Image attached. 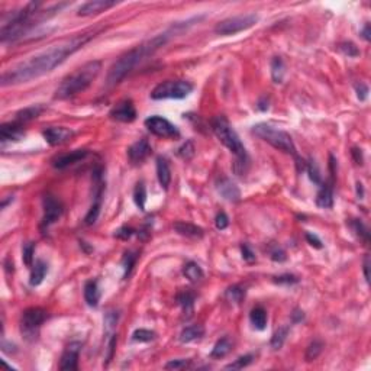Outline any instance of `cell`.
Wrapping results in <instances>:
<instances>
[{"instance_id": "obj_1", "label": "cell", "mask_w": 371, "mask_h": 371, "mask_svg": "<svg viewBox=\"0 0 371 371\" xmlns=\"http://www.w3.org/2000/svg\"><path fill=\"white\" fill-rule=\"evenodd\" d=\"M99 32L100 31H89V32L76 35L66 43L54 45V47H51L41 54L29 58L28 61H24L13 68H9L8 71H5L2 74L0 85L3 87L20 85V83L31 81L36 77H41L47 73H50L55 67H58L59 64H63L70 55H73L80 48H83L86 44L92 41Z\"/></svg>"}, {"instance_id": "obj_2", "label": "cell", "mask_w": 371, "mask_h": 371, "mask_svg": "<svg viewBox=\"0 0 371 371\" xmlns=\"http://www.w3.org/2000/svg\"><path fill=\"white\" fill-rule=\"evenodd\" d=\"M176 31H178V29L176 26H173L167 32L157 35V36H154L150 41L141 44V45H138L135 48H132V50L125 52L123 55H120V57L112 64L109 73H108V80H106L108 86L112 87V86L119 85L142 59L152 55L155 51L160 50L162 45H166L167 41L173 36V34H176Z\"/></svg>"}, {"instance_id": "obj_3", "label": "cell", "mask_w": 371, "mask_h": 371, "mask_svg": "<svg viewBox=\"0 0 371 371\" xmlns=\"http://www.w3.org/2000/svg\"><path fill=\"white\" fill-rule=\"evenodd\" d=\"M100 70L101 63L99 59H93V61L86 63L61 81L58 89L55 90L54 97L58 100H66L73 96H77L78 93H83L96 80Z\"/></svg>"}, {"instance_id": "obj_4", "label": "cell", "mask_w": 371, "mask_h": 371, "mask_svg": "<svg viewBox=\"0 0 371 371\" xmlns=\"http://www.w3.org/2000/svg\"><path fill=\"white\" fill-rule=\"evenodd\" d=\"M212 129H213L216 138L236 157L234 170H235V173L238 176H242L245 173V170H246L250 158H248V154H246L244 143H242L241 138L235 132V129L229 123L228 119L225 118V116H222V115L212 119Z\"/></svg>"}, {"instance_id": "obj_5", "label": "cell", "mask_w": 371, "mask_h": 371, "mask_svg": "<svg viewBox=\"0 0 371 371\" xmlns=\"http://www.w3.org/2000/svg\"><path fill=\"white\" fill-rule=\"evenodd\" d=\"M253 134L262 139L264 142L270 143L276 150L293 154L296 155V147L292 136L287 134L286 131H281L278 128L273 127L270 123H257L253 127Z\"/></svg>"}, {"instance_id": "obj_6", "label": "cell", "mask_w": 371, "mask_h": 371, "mask_svg": "<svg viewBox=\"0 0 371 371\" xmlns=\"http://www.w3.org/2000/svg\"><path fill=\"white\" fill-rule=\"evenodd\" d=\"M194 86L184 80H166L154 87L151 99L164 100V99H184L193 92Z\"/></svg>"}, {"instance_id": "obj_7", "label": "cell", "mask_w": 371, "mask_h": 371, "mask_svg": "<svg viewBox=\"0 0 371 371\" xmlns=\"http://www.w3.org/2000/svg\"><path fill=\"white\" fill-rule=\"evenodd\" d=\"M257 22H258V16L255 13L238 15V16L228 17V19L219 22L218 25L215 26V32L218 35H223V36L234 35L253 28Z\"/></svg>"}, {"instance_id": "obj_8", "label": "cell", "mask_w": 371, "mask_h": 371, "mask_svg": "<svg viewBox=\"0 0 371 371\" xmlns=\"http://www.w3.org/2000/svg\"><path fill=\"white\" fill-rule=\"evenodd\" d=\"M48 318V312L43 307H28L22 313V334L26 339H35L38 335V331L44 322Z\"/></svg>"}, {"instance_id": "obj_9", "label": "cell", "mask_w": 371, "mask_h": 371, "mask_svg": "<svg viewBox=\"0 0 371 371\" xmlns=\"http://www.w3.org/2000/svg\"><path fill=\"white\" fill-rule=\"evenodd\" d=\"M143 123H145L147 129L155 136L167 138V139H177L180 136V131L177 129V127L173 125L169 119L158 116V115L147 118Z\"/></svg>"}, {"instance_id": "obj_10", "label": "cell", "mask_w": 371, "mask_h": 371, "mask_svg": "<svg viewBox=\"0 0 371 371\" xmlns=\"http://www.w3.org/2000/svg\"><path fill=\"white\" fill-rule=\"evenodd\" d=\"M43 208L44 215L43 220H41V229L45 231L48 229L51 225H54L57 220L61 218L63 212H64V206L59 199H57L52 194H45L43 197Z\"/></svg>"}, {"instance_id": "obj_11", "label": "cell", "mask_w": 371, "mask_h": 371, "mask_svg": "<svg viewBox=\"0 0 371 371\" xmlns=\"http://www.w3.org/2000/svg\"><path fill=\"white\" fill-rule=\"evenodd\" d=\"M110 119L123 122V123H131L136 119V109L134 101L131 99H123L113 106V109L109 112Z\"/></svg>"}, {"instance_id": "obj_12", "label": "cell", "mask_w": 371, "mask_h": 371, "mask_svg": "<svg viewBox=\"0 0 371 371\" xmlns=\"http://www.w3.org/2000/svg\"><path fill=\"white\" fill-rule=\"evenodd\" d=\"M43 136L51 147H58L68 142L74 136V132L66 127H51L44 131Z\"/></svg>"}, {"instance_id": "obj_13", "label": "cell", "mask_w": 371, "mask_h": 371, "mask_svg": "<svg viewBox=\"0 0 371 371\" xmlns=\"http://www.w3.org/2000/svg\"><path fill=\"white\" fill-rule=\"evenodd\" d=\"M81 351L80 342H71L61 355L59 370L61 371H76L78 368V355Z\"/></svg>"}, {"instance_id": "obj_14", "label": "cell", "mask_w": 371, "mask_h": 371, "mask_svg": "<svg viewBox=\"0 0 371 371\" xmlns=\"http://www.w3.org/2000/svg\"><path fill=\"white\" fill-rule=\"evenodd\" d=\"M152 152V148L148 139H139L134 142L129 148H128V158L132 164H141L143 161L147 160L150 157V154Z\"/></svg>"}, {"instance_id": "obj_15", "label": "cell", "mask_w": 371, "mask_h": 371, "mask_svg": "<svg viewBox=\"0 0 371 371\" xmlns=\"http://www.w3.org/2000/svg\"><path fill=\"white\" fill-rule=\"evenodd\" d=\"M216 190L218 193L228 202L236 203L241 200V190L239 187L232 181L229 180L228 177H220L218 181H216Z\"/></svg>"}, {"instance_id": "obj_16", "label": "cell", "mask_w": 371, "mask_h": 371, "mask_svg": "<svg viewBox=\"0 0 371 371\" xmlns=\"http://www.w3.org/2000/svg\"><path fill=\"white\" fill-rule=\"evenodd\" d=\"M113 6H116L115 0H92V2L81 5L77 15L78 16H93V15H99Z\"/></svg>"}, {"instance_id": "obj_17", "label": "cell", "mask_w": 371, "mask_h": 371, "mask_svg": "<svg viewBox=\"0 0 371 371\" xmlns=\"http://www.w3.org/2000/svg\"><path fill=\"white\" fill-rule=\"evenodd\" d=\"M87 155H89L87 150H76L68 154H61V155H57L55 158H52V166L57 170H64L76 162L83 161Z\"/></svg>"}, {"instance_id": "obj_18", "label": "cell", "mask_w": 371, "mask_h": 371, "mask_svg": "<svg viewBox=\"0 0 371 371\" xmlns=\"http://www.w3.org/2000/svg\"><path fill=\"white\" fill-rule=\"evenodd\" d=\"M25 131L22 128V123L19 122H10V123H3L0 127V139L2 142H17L24 139Z\"/></svg>"}, {"instance_id": "obj_19", "label": "cell", "mask_w": 371, "mask_h": 371, "mask_svg": "<svg viewBox=\"0 0 371 371\" xmlns=\"http://www.w3.org/2000/svg\"><path fill=\"white\" fill-rule=\"evenodd\" d=\"M174 231L177 232L178 235L186 236V238H192V239H202L204 235V231L197 225L193 223H189V222H174L173 225Z\"/></svg>"}, {"instance_id": "obj_20", "label": "cell", "mask_w": 371, "mask_h": 371, "mask_svg": "<svg viewBox=\"0 0 371 371\" xmlns=\"http://www.w3.org/2000/svg\"><path fill=\"white\" fill-rule=\"evenodd\" d=\"M316 204L322 209H331L334 206V189L332 183L321 184V189L316 194Z\"/></svg>"}, {"instance_id": "obj_21", "label": "cell", "mask_w": 371, "mask_h": 371, "mask_svg": "<svg viewBox=\"0 0 371 371\" xmlns=\"http://www.w3.org/2000/svg\"><path fill=\"white\" fill-rule=\"evenodd\" d=\"M157 177H158L161 187L164 190H167L170 183H171V170H170L169 161L164 157H158L157 158Z\"/></svg>"}, {"instance_id": "obj_22", "label": "cell", "mask_w": 371, "mask_h": 371, "mask_svg": "<svg viewBox=\"0 0 371 371\" xmlns=\"http://www.w3.org/2000/svg\"><path fill=\"white\" fill-rule=\"evenodd\" d=\"M31 277H29V284L32 287L39 286L44 281V278L48 273V264L44 260H36L35 264L31 267Z\"/></svg>"}, {"instance_id": "obj_23", "label": "cell", "mask_w": 371, "mask_h": 371, "mask_svg": "<svg viewBox=\"0 0 371 371\" xmlns=\"http://www.w3.org/2000/svg\"><path fill=\"white\" fill-rule=\"evenodd\" d=\"M85 300L92 307H96L100 302V290L96 280H89L85 284Z\"/></svg>"}, {"instance_id": "obj_24", "label": "cell", "mask_w": 371, "mask_h": 371, "mask_svg": "<svg viewBox=\"0 0 371 371\" xmlns=\"http://www.w3.org/2000/svg\"><path fill=\"white\" fill-rule=\"evenodd\" d=\"M231 351H232V339L229 337H223L215 344L209 357L213 358V360H220V358L226 357Z\"/></svg>"}, {"instance_id": "obj_25", "label": "cell", "mask_w": 371, "mask_h": 371, "mask_svg": "<svg viewBox=\"0 0 371 371\" xmlns=\"http://www.w3.org/2000/svg\"><path fill=\"white\" fill-rule=\"evenodd\" d=\"M44 110H45V106H43V105H34V106H29V108L19 110L16 113V122H19V123L31 122V120L38 118Z\"/></svg>"}, {"instance_id": "obj_26", "label": "cell", "mask_w": 371, "mask_h": 371, "mask_svg": "<svg viewBox=\"0 0 371 371\" xmlns=\"http://www.w3.org/2000/svg\"><path fill=\"white\" fill-rule=\"evenodd\" d=\"M204 335V328L202 325H190V326H186L181 334H180V341L183 344H189V342H193L196 339H200Z\"/></svg>"}, {"instance_id": "obj_27", "label": "cell", "mask_w": 371, "mask_h": 371, "mask_svg": "<svg viewBox=\"0 0 371 371\" xmlns=\"http://www.w3.org/2000/svg\"><path fill=\"white\" fill-rule=\"evenodd\" d=\"M267 312L264 311V307L257 306L254 307L251 313H250V322L253 323V326L258 331H264L267 328Z\"/></svg>"}, {"instance_id": "obj_28", "label": "cell", "mask_w": 371, "mask_h": 371, "mask_svg": "<svg viewBox=\"0 0 371 371\" xmlns=\"http://www.w3.org/2000/svg\"><path fill=\"white\" fill-rule=\"evenodd\" d=\"M284 74H286V66L284 61L280 57H274L271 59V78L276 85L283 83L284 80Z\"/></svg>"}, {"instance_id": "obj_29", "label": "cell", "mask_w": 371, "mask_h": 371, "mask_svg": "<svg viewBox=\"0 0 371 371\" xmlns=\"http://www.w3.org/2000/svg\"><path fill=\"white\" fill-rule=\"evenodd\" d=\"M183 274L186 276V278H189L190 281H200L203 277H204V273H203L202 267L194 261H189L186 262L184 267H183Z\"/></svg>"}, {"instance_id": "obj_30", "label": "cell", "mask_w": 371, "mask_h": 371, "mask_svg": "<svg viewBox=\"0 0 371 371\" xmlns=\"http://www.w3.org/2000/svg\"><path fill=\"white\" fill-rule=\"evenodd\" d=\"M194 300H196V293L190 290H184L177 295V303L181 306L183 312L189 313V315L193 312Z\"/></svg>"}, {"instance_id": "obj_31", "label": "cell", "mask_w": 371, "mask_h": 371, "mask_svg": "<svg viewBox=\"0 0 371 371\" xmlns=\"http://www.w3.org/2000/svg\"><path fill=\"white\" fill-rule=\"evenodd\" d=\"M349 226H351V229L354 231V234L361 241H363L364 244L365 245H368V242H370V232H368V228L364 225L363 222L360 219H353L351 222H349Z\"/></svg>"}, {"instance_id": "obj_32", "label": "cell", "mask_w": 371, "mask_h": 371, "mask_svg": "<svg viewBox=\"0 0 371 371\" xmlns=\"http://www.w3.org/2000/svg\"><path fill=\"white\" fill-rule=\"evenodd\" d=\"M323 346L325 345H323V342H322L321 339H313L312 342L309 344V346H307V349H306V354H304L306 361H307V363L315 361V360L322 354Z\"/></svg>"}, {"instance_id": "obj_33", "label": "cell", "mask_w": 371, "mask_h": 371, "mask_svg": "<svg viewBox=\"0 0 371 371\" xmlns=\"http://www.w3.org/2000/svg\"><path fill=\"white\" fill-rule=\"evenodd\" d=\"M134 202L138 206L139 211H145V203H147V189L143 181H139L135 186V190H134Z\"/></svg>"}, {"instance_id": "obj_34", "label": "cell", "mask_w": 371, "mask_h": 371, "mask_svg": "<svg viewBox=\"0 0 371 371\" xmlns=\"http://www.w3.org/2000/svg\"><path fill=\"white\" fill-rule=\"evenodd\" d=\"M288 326H283V328H278V331L274 332V335L271 337L270 345L273 349H280L281 346L284 345L286 342V338L288 335Z\"/></svg>"}, {"instance_id": "obj_35", "label": "cell", "mask_w": 371, "mask_h": 371, "mask_svg": "<svg viewBox=\"0 0 371 371\" xmlns=\"http://www.w3.org/2000/svg\"><path fill=\"white\" fill-rule=\"evenodd\" d=\"M136 260H138V254L136 253H134V251H128V253H125L123 258H122L123 277L128 278L131 276V273H132V269H134V265H135Z\"/></svg>"}, {"instance_id": "obj_36", "label": "cell", "mask_w": 371, "mask_h": 371, "mask_svg": "<svg viewBox=\"0 0 371 371\" xmlns=\"http://www.w3.org/2000/svg\"><path fill=\"white\" fill-rule=\"evenodd\" d=\"M225 297L228 299L229 302L239 304L241 302H242V300H244L245 288L241 286L229 287L228 290H226V293H225Z\"/></svg>"}, {"instance_id": "obj_37", "label": "cell", "mask_w": 371, "mask_h": 371, "mask_svg": "<svg viewBox=\"0 0 371 371\" xmlns=\"http://www.w3.org/2000/svg\"><path fill=\"white\" fill-rule=\"evenodd\" d=\"M100 208H101V200H93V204L90 206V209L87 212L85 218V223L86 225H93L96 223V220L99 218L100 215Z\"/></svg>"}, {"instance_id": "obj_38", "label": "cell", "mask_w": 371, "mask_h": 371, "mask_svg": "<svg viewBox=\"0 0 371 371\" xmlns=\"http://www.w3.org/2000/svg\"><path fill=\"white\" fill-rule=\"evenodd\" d=\"M253 361H254L253 354L242 355V357L236 358L234 363L228 364V365L225 367V370H241V368H244V367H248V365L253 363Z\"/></svg>"}, {"instance_id": "obj_39", "label": "cell", "mask_w": 371, "mask_h": 371, "mask_svg": "<svg viewBox=\"0 0 371 371\" xmlns=\"http://www.w3.org/2000/svg\"><path fill=\"white\" fill-rule=\"evenodd\" d=\"M132 339L135 342H151L152 339H155V332H152L150 329H136L132 334Z\"/></svg>"}, {"instance_id": "obj_40", "label": "cell", "mask_w": 371, "mask_h": 371, "mask_svg": "<svg viewBox=\"0 0 371 371\" xmlns=\"http://www.w3.org/2000/svg\"><path fill=\"white\" fill-rule=\"evenodd\" d=\"M306 171H307V174H309V178L312 180L313 183H316V184H322V176H321V171H319V167H318V164L315 162L313 160H311L307 164H306Z\"/></svg>"}, {"instance_id": "obj_41", "label": "cell", "mask_w": 371, "mask_h": 371, "mask_svg": "<svg viewBox=\"0 0 371 371\" xmlns=\"http://www.w3.org/2000/svg\"><path fill=\"white\" fill-rule=\"evenodd\" d=\"M194 151H196V148H194V143L192 141H186L180 148L177 150V155L180 158H183V160L189 161L192 160L194 157Z\"/></svg>"}, {"instance_id": "obj_42", "label": "cell", "mask_w": 371, "mask_h": 371, "mask_svg": "<svg viewBox=\"0 0 371 371\" xmlns=\"http://www.w3.org/2000/svg\"><path fill=\"white\" fill-rule=\"evenodd\" d=\"M338 48L339 51L346 55V57H349V58H355V57H358L360 55V50H358V47L355 45L354 43H341L338 45Z\"/></svg>"}, {"instance_id": "obj_43", "label": "cell", "mask_w": 371, "mask_h": 371, "mask_svg": "<svg viewBox=\"0 0 371 371\" xmlns=\"http://www.w3.org/2000/svg\"><path fill=\"white\" fill-rule=\"evenodd\" d=\"M22 258L25 262L26 267H32L34 265V254H35V244L34 242H28L22 250Z\"/></svg>"}, {"instance_id": "obj_44", "label": "cell", "mask_w": 371, "mask_h": 371, "mask_svg": "<svg viewBox=\"0 0 371 371\" xmlns=\"http://www.w3.org/2000/svg\"><path fill=\"white\" fill-rule=\"evenodd\" d=\"M135 234V229L131 228V226H120L118 231H115V238H119V239H123V241H128L131 236Z\"/></svg>"}, {"instance_id": "obj_45", "label": "cell", "mask_w": 371, "mask_h": 371, "mask_svg": "<svg viewBox=\"0 0 371 371\" xmlns=\"http://www.w3.org/2000/svg\"><path fill=\"white\" fill-rule=\"evenodd\" d=\"M192 363V360H171L170 363L166 364V368L167 370H181L189 367Z\"/></svg>"}, {"instance_id": "obj_46", "label": "cell", "mask_w": 371, "mask_h": 371, "mask_svg": "<svg viewBox=\"0 0 371 371\" xmlns=\"http://www.w3.org/2000/svg\"><path fill=\"white\" fill-rule=\"evenodd\" d=\"M215 225H216V228L219 229V231H223V229L228 228L229 226L228 215H226L225 212H219V213L216 215V218H215Z\"/></svg>"}, {"instance_id": "obj_47", "label": "cell", "mask_w": 371, "mask_h": 371, "mask_svg": "<svg viewBox=\"0 0 371 371\" xmlns=\"http://www.w3.org/2000/svg\"><path fill=\"white\" fill-rule=\"evenodd\" d=\"M274 281H276L277 284H287V286H290V284L299 283V278L293 276V274H283V276L274 277Z\"/></svg>"}, {"instance_id": "obj_48", "label": "cell", "mask_w": 371, "mask_h": 371, "mask_svg": "<svg viewBox=\"0 0 371 371\" xmlns=\"http://www.w3.org/2000/svg\"><path fill=\"white\" fill-rule=\"evenodd\" d=\"M270 258L273 261L276 262H283L287 260V255H286V251L283 250V248H280V246H276L274 250H271L270 251Z\"/></svg>"}, {"instance_id": "obj_49", "label": "cell", "mask_w": 371, "mask_h": 371, "mask_svg": "<svg viewBox=\"0 0 371 371\" xmlns=\"http://www.w3.org/2000/svg\"><path fill=\"white\" fill-rule=\"evenodd\" d=\"M241 253H242V258H244L246 262H254L257 260L255 257V253L251 250V246L248 244H242L241 245Z\"/></svg>"}, {"instance_id": "obj_50", "label": "cell", "mask_w": 371, "mask_h": 371, "mask_svg": "<svg viewBox=\"0 0 371 371\" xmlns=\"http://www.w3.org/2000/svg\"><path fill=\"white\" fill-rule=\"evenodd\" d=\"M118 319H119V315L118 312H113V311H110L105 315V325H106V328L108 331L113 328L116 323H118Z\"/></svg>"}, {"instance_id": "obj_51", "label": "cell", "mask_w": 371, "mask_h": 371, "mask_svg": "<svg viewBox=\"0 0 371 371\" xmlns=\"http://www.w3.org/2000/svg\"><path fill=\"white\" fill-rule=\"evenodd\" d=\"M355 92H357V97L361 101H364L368 97V86L364 83H358L355 86Z\"/></svg>"}, {"instance_id": "obj_52", "label": "cell", "mask_w": 371, "mask_h": 371, "mask_svg": "<svg viewBox=\"0 0 371 371\" xmlns=\"http://www.w3.org/2000/svg\"><path fill=\"white\" fill-rule=\"evenodd\" d=\"M306 241L309 242V245H312L313 248H318V250H321L322 246V241L318 238V235H315L312 232H306Z\"/></svg>"}, {"instance_id": "obj_53", "label": "cell", "mask_w": 371, "mask_h": 371, "mask_svg": "<svg viewBox=\"0 0 371 371\" xmlns=\"http://www.w3.org/2000/svg\"><path fill=\"white\" fill-rule=\"evenodd\" d=\"M364 277L365 281L370 283V255H365L364 257Z\"/></svg>"}, {"instance_id": "obj_54", "label": "cell", "mask_w": 371, "mask_h": 371, "mask_svg": "<svg viewBox=\"0 0 371 371\" xmlns=\"http://www.w3.org/2000/svg\"><path fill=\"white\" fill-rule=\"evenodd\" d=\"M351 154H353V157H354V161L357 162V164H363V161H364V157H363V152H361V150L360 148H353V151H351Z\"/></svg>"}, {"instance_id": "obj_55", "label": "cell", "mask_w": 371, "mask_h": 371, "mask_svg": "<svg viewBox=\"0 0 371 371\" xmlns=\"http://www.w3.org/2000/svg\"><path fill=\"white\" fill-rule=\"evenodd\" d=\"M304 319V313L300 311V309H295L293 313H292V321L295 322V323H299V322H302Z\"/></svg>"}, {"instance_id": "obj_56", "label": "cell", "mask_w": 371, "mask_h": 371, "mask_svg": "<svg viewBox=\"0 0 371 371\" xmlns=\"http://www.w3.org/2000/svg\"><path fill=\"white\" fill-rule=\"evenodd\" d=\"M361 35H363V38L365 41H370L371 39V32H370V24H365L364 26V29L361 31Z\"/></svg>"}, {"instance_id": "obj_57", "label": "cell", "mask_w": 371, "mask_h": 371, "mask_svg": "<svg viewBox=\"0 0 371 371\" xmlns=\"http://www.w3.org/2000/svg\"><path fill=\"white\" fill-rule=\"evenodd\" d=\"M258 109L262 110V112H265V110H269V100H265V99L262 97L261 100L258 101Z\"/></svg>"}, {"instance_id": "obj_58", "label": "cell", "mask_w": 371, "mask_h": 371, "mask_svg": "<svg viewBox=\"0 0 371 371\" xmlns=\"http://www.w3.org/2000/svg\"><path fill=\"white\" fill-rule=\"evenodd\" d=\"M357 194H358V197H360V199H363V197H364L363 184H361V183H360V181H358V183H357Z\"/></svg>"}]
</instances>
